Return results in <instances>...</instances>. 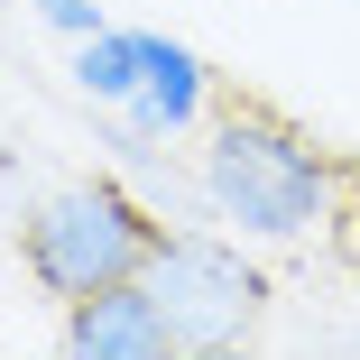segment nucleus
<instances>
[{
    "instance_id": "f257e3e1",
    "label": "nucleus",
    "mask_w": 360,
    "mask_h": 360,
    "mask_svg": "<svg viewBox=\"0 0 360 360\" xmlns=\"http://www.w3.org/2000/svg\"><path fill=\"white\" fill-rule=\"evenodd\" d=\"M158 250V231L139 222V203L111 194V185H75L56 194L37 222H28V268L56 286V296H93V286H120L139 277Z\"/></svg>"
},
{
    "instance_id": "f03ea898",
    "label": "nucleus",
    "mask_w": 360,
    "mask_h": 360,
    "mask_svg": "<svg viewBox=\"0 0 360 360\" xmlns=\"http://www.w3.org/2000/svg\"><path fill=\"white\" fill-rule=\"evenodd\" d=\"M203 185L240 231H305L323 212V167L277 120H231L212 139V158H203Z\"/></svg>"
},
{
    "instance_id": "7ed1b4c3",
    "label": "nucleus",
    "mask_w": 360,
    "mask_h": 360,
    "mask_svg": "<svg viewBox=\"0 0 360 360\" xmlns=\"http://www.w3.org/2000/svg\"><path fill=\"white\" fill-rule=\"evenodd\" d=\"M148 296L167 314V342H185V351H231L259 323V277L212 240H158L148 250Z\"/></svg>"
},
{
    "instance_id": "20e7f679",
    "label": "nucleus",
    "mask_w": 360,
    "mask_h": 360,
    "mask_svg": "<svg viewBox=\"0 0 360 360\" xmlns=\"http://www.w3.org/2000/svg\"><path fill=\"white\" fill-rule=\"evenodd\" d=\"M75 351H93V360H148V351H167V314H158V296L148 286H93V296H75V333H65Z\"/></svg>"
},
{
    "instance_id": "39448f33",
    "label": "nucleus",
    "mask_w": 360,
    "mask_h": 360,
    "mask_svg": "<svg viewBox=\"0 0 360 360\" xmlns=\"http://www.w3.org/2000/svg\"><path fill=\"white\" fill-rule=\"evenodd\" d=\"M75 75H84L93 93H111V102H120V93H139V84H148V65H139V37H102V28H93Z\"/></svg>"
},
{
    "instance_id": "423d86ee",
    "label": "nucleus",
    "mask_w": 360,
    "mask_h": 360,
    "mask_svg": "<svg viewBox=\"0 0 360 360\" xmlns=\"http://www.w3.org/2000/svg\"><path fill=\"white\" fill-rule=\"evenodd\" d=\"M37 10H46L56 28H75V37H93V28H102V19H93V0H37Z\"/></svg>"
}]
</instances>
